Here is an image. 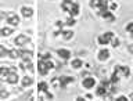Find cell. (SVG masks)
<instances>
[{
    "label": "cell",
    "mask_w": 133,
    "mask_h": 101,
    "mask_svg": "<svg viewBox=\"0 0 133 101\" xmlns=\"http://www.w3.org/2000/svg\"><path fill=\"white\" fill-rule=\"evenodd\" d=\"M114 39V33L112 32H107V33H104L103 36H98V43L100 44H108L110 42Z\"/></svg>",
    "instance_id": "cell-1"
},
{
    "label": "cell",
    "mask_w": 133,
    "mask_h": 101,
    "mask_svg": "<svg viewBox=\"0 0 133 101\" xmlns=\"http://www.w3.org/2000/svg\"><path fill=\"white\" fill-rule=\"evenodd\" d=\"M37 68H39V72H40V75H47L49 73V66H47V64H46V61H43V60H40L39 62H37Z\"/></svg>",
    "instance_id": "cell-2"
},
{
    "label": "cell",
    "mask_w": 133,
    "mask_h": 101,
    "mask_svg": "<svg viewBox=\"0 0 133 101\" xmlns=\"http://www.w3.org/2000/svg\"><path fill=\"white\" fill-rule=\"evenodd\" d=\"M94 85H96L94 78H86L85 80H83V87H85V89H91Z\"/></svg>",
    "instance_id": "cell-3"
},
{
    "label": "cell",
    "mask_w": 133,
    "mask_h": 101,
    "mask_svg": "<svg viewBox=\"0 0 133 101\" xmlns=\"http://www.w3.org/2000/svg\"><path fill=\"white\" fill-rule=\"evenodd\" d=\"M57 54H58L61 58H64V60H68V58L71 57V51H69V50H65V49L57 50Z\"/></svg>",
    "instance_id": "cell-4"
},
{
    "label": "cell",
    "mask_w": 133,
    "mask_h": 101,
    "mask_svg": "<svg viewBox=\"0 0 133 101\" xmlns=\"http://www.w3.org/2000/svg\"><path fill=\"white\" fill-rule=\"evenodd\" d=\"M108 57H110V50H107V49L100 50V53H98V60L100 61H105Z\"/></svg>",
    "instance_id": "cell-5"
},
{
    "label": "cell",
    "mask_w": 133,
    "mask_h": 101,
    "mask_svg": "<svg viewBox=\"0 0 133 101\" xmlns=\"http://www.w3.org/2000/svg\"><path fill=\"white\" fill-rule=\"evenodd\" d=\"M69 15L71 17H75V15H78L79 14V4L78 3H74L72 6H71V8H69Z\"/></svg>",
    "instance_id": "cell-6"
},
{
    "label": "cell",
    "mask_w": 133,
    "mask_h": 101,
    "mask_svg": "<svg viewBox=\"0 0 133 101\" xmlns=\"http://www.w3.org/2000/svg\"><path fill=\"white\" fill-rule=\"evenodd\" d=\"M7 80L10 83H12V85L18 82V76H17V73L14 72V71H10V73L7 75Z\"/></svg>",
    "instance_id": "cell-7"
},
{
    "label": "cell",
    "mask_w": 133,
    "mask_h": 101,
    "mask_svg": "<svg viewBox=\"0 0 133 101\" xmlns=\"http://www.w3.org/2000/svg\"><path fill=\"white\" fill-rule=\"evenodd\" d=\"M74 82V78H71V76H61L60 78V85L62 87H65L68 83H72Z\"/></svg>",
    "instance_id": "cell-8"
},
{
    "label": "cell",
    "mask_w": 133,
    "mask_h": 101,
    "mask_svg": "<svg viewBox=\"0 0 133 101\" xmlns=\"http://www.w3.org/2000/svg\"><path fill=\"white\" fill-rule=\"evenodd\" d=\"M21 12H22V15L25 17V18H29V17L33 15V10L31 7H22L21 8Z\"/></svg>",
    "instance_id": "cell-9"
},
{
    "label": "cell",
    "mask_w": 133,
    "mask_h": 101,
    "mask_svg": "<svg viewBox=\"0 0 133 101\" xmlns=\"http://www.w3.org/2000/svg\"><path fill=\"white\" fill-rule=\"evenodd\" d=\"M118 72H121V75H123V76H129L130 75V69L128 68V66H116L115 68Z\"/></svg>",
    "instance_id": "cell-10"
},
{
    "label": "cell",
    "mask_w": 133,
    "mask_h": 101,
    "mask_svg": "<svg viewBox=\"0 0 133 101\" xmlns=\"http://www.w3.org/2000/svg\"><path fill=\"white\" fill-rule=\"evenodd\" d=\"M28 37L26 36H22V35H21V36H18V37H17V39H15V44L17 46H22V44H25V43H28Z\"/></svg>",
    "instance_id": "cell-11"
},
{
    "label": "cell",
    "mask_w": 133,
    "mask_h": 101,
    "mask_svg": "<svg viewBox=\"0 0 133 101\" xmlns=\"http://www.w3.org/2000/svg\"><path fill=\"white\" fill-rule=\"evenodd\" d=\"M7 22L10 24V25H18V24H19V18H18L17 15L12 14V15H10V18L7 19Z\"/></svg>",
    "instance_id": "cell-12"
},
{
    "label": "cell",
    "mask_w": 133,
    "mask_h": 101,
    "mask_svg": "<svg viewBox=\"0 0 133 101\" xmlns=\"http://www.w3.org/2000/svg\"><path fill=\"white\" fill-rule=\"evenodd\" d=\"M72 4H74L72 0H64L62 4H61V7H62V10H64V11H69V8H71Z\"/></svg>",
    "instance_id": "cell-13"
},
{
    "label": "cell",
    "mask_w": 133,
    "mask_h": 101,
    "mask_svg": "<svg viewBox=\"0 0 133 101\" xmlns=\"http://www.w3.org/2000/svg\"><path fill=\"white\" fill-rule=\"evenodd\" d=\"M97 8L100 10V14L101 12H104V11H107V8H108V6H107V2L105 0H101V2L98 3V6H97Z\"/></svg>",
    "instance_id": "cell-14"
},
{
    "label": "cell",
    "mask_w": 133,
    "mask_h": 101,
    "mask_svg": "<svg viewBox=\"0 0 133 101\" xmlns=\"http://www.w3.org/2000/svg\"><path fill=\"white\" fill-rule=\"evenodd\" d=\"M100 15H101L103 18H105V19H111V21H114V19H115V17L112 15L110 11H104V12H101Z\"/></svg>",
    "instance_id": "cell-15"
},
{
    "label": "cell",
    "mask_w": 133,
    "mask_h": 101,
    "mask_svg": "<svg viewBox=\"0 0 133 101\" xmlns=\"http://www.w3.org/2000/svg\"><path fill=\"white\" fill-rule=\"evenodd\" d=\"M61 33H62V36H64V39H65V40H69L71 37L74 36L72 31H61Z\"/></svg>",
    "instance_id": "cell-16"
},
{
    "label": "cell",
    "mask_w": 133,
    "mask_h": 101,
    "mask_svg": "<svg viewBox=\"0 0 133 101\" xmlns=\"http://www.w3.org/2000/svg\"><path fill=\"white\" fill-rule=\"evenodd\" d=\"M8 57L18 58L19 57V50H8Z\"/></svg>",
    "instance_id": "cell-17"
},
{
    "label": "cell",
    "mask_w": 133,
    "mask_h": 101,
    "mask_svg": "<svg viewBox=\"0 0 133 101\" xmlns=\"http://www.w3.org/2000/svg\"><path fill=\"white\" fill-rule=\"evenodd\" d=\"M118 80H119V76H118V71H114V73H112V76H111V80H110V83H118Z\"/></svg>",
    "instance_id": "cell-18"
},
{
    "label": "cell",
    "mask_w": 133,
    "mask_h": 101,
    "mask_svg": "<svg viewBox=\"0 0 133 101\" xmlns=\"http://www.w3.org/2000/svg\"><path fill=\"white\" fill-rule=\"evenodd\" d=\"M105 89H107V87L104 85H100L97 87V96H105Z\"/></svg>",
    "instance_id": "cell-19"
},
{
    "label": "cell",
    "mask_w": 133,
    "mask_h": 101,
    "mask_svg": "<svg viewBox=\"0 0 133 101\" xmlns=\"http://www.w3.org/2000/svg\"><path fill=\"white\" fill-rule=\"evenodd\" d=\"M32 85V79L29 76H24L22 78V86H31Z\"/></svg>",
    "instance_id": "cell-20"
},
{
    "label": "cell",
    "mask_w": 133,
    "mask_h": 101,
    "mask_svg": "<svg viewBox=\"0 0 133 101\" xmlns=\"http://www.w3.org/2000/svg\"><path fill=\"white\" fill-rule=\"evenodd\" d=\"M12 32H14V29H10V28H3L2 29V35L3 36H8V35H11Z\"/></svg>",
    "instance_id": "cell-21"
},
{
    "label": "cell",
    "mask_w": 133,
    "mask_h": 101,
    "mask_svg": "<svg viewBox=\"0 0 133 101\" xmlns=\"http://www.w3.org/2000/svg\"><path fill=\"white\" fill-rule=\"evenodd\" d=\"M72 66H74V68H81V66H82V61L79 60V58H75V60L72 61Z\"/></svg>",
    "instance_id": "cell-22"
},
{
    "label": "cell",
    "mask_w": 133,
    "mask_h": 101,
    "mask_svg": "<svg viewBox=\"0 0 133 101\" xmlns=\"http://www.w3.org/2000/svg\"><path fill=\"white\" fill-rule=\"evenodd\" d=\"M8 73H10V69L8 68H6V66H2V68H0V75H2V76H7Z\"/></svg>",
    "instance_id": "cell-23"
},
{
    "label": "cell",
    "mask_w": 133,
    "mask_h": 101,
    "mask_svg": "<svg viewBox=\"0 0 133 101\" xmlns=\"http://www.w3.org/2000/svg\"><path fill=\"white\" fill-rule=\"evenodd\" d=\"M37 89H39V91H47V83H44V82H40L39 83V86H37Z\"/></svg>",
    "instance_id": "cell-24"
},
{
    "label": "cell",
    "mask_w": 133,
    "mask_h": 101,
    "mask_svg": "<svg viewBox=\"0 0 133 101\" xmlns=\"http://www.w3.org/2000/svg\"><path fill=\"white\" fill-rule=\"evenodd\" d=\"M100 2H101V0H91V2H90V6L93 7V8H97V6H98Z\"/></svg>",
    "instance_id": "cell-25"
},
{
    "label": "cell",
    "mask_w": 133,
    "mask_h": 101,
    "mask_svg": "<svg viewBox=\"0 0 133 101\" xmlns=\"http://www.w3.org/2000/svg\"><path fill=\"white\" fill-rule=\"evenodd\" d=\"M4 56H8V50L2 47V49H0V57H4Z\"/></svg>",
    "instance_id": "cell-26"
},
{
    "label": "cell",
    "mask_w": 133,
    "mask_h": 101,
    "mask_svg": "<svg viewBox=\"0 0 133 101\" xmlns=\"http://www.w3.org/2000/svg\"><path fill=\"white\" fill-rule=\"evenodd\" d=\"M66 25H68V26H72V25H75V19L72 18V17L66 19Z\"/></svg>",
    "instance_id": "cell-27"
},
{
    "label": "cell",
    "mask_w": 133,
    "mask_h": 101,
    "mask_svg": "<svg viewBox=\"0 0 133 101\" xmlns=\"http://www.w3.org/2000/svg\"><path fill=\"white\" fill-rule=\"evenodd\" d=\"M126 31L130 32V33L133 32V22H129V24L126 25Z\"/></svg>",
    "instance_id": "cell-28"
},
{
    "label": "cell",
    "mask_w": 133,
    "mask_h": 101,
    "mask_svg": "<svg viewBox=\"0 0 133 101\" xmlns=\"http://www.w3.org/2000/svg\"><path fill=\"white\" fill-rule=\"evenodd\" d=\"M118 44H119V39H116V37H114V39H112V46H114V47H116Z\"/></svg>",
    "instance_id": "cell-29"
},
{
    "label": "cell",
    "mask_w": 133,
    "mask_h": 101,
    "mask_svg": "<svg viewBox=\"0 0 133 101\" xmlns=\"http://www.w3.org/2000/svg\"><path fill=\"white\" fill-rule=\"evenodd\" d=\"M7 96H8V93H7V91H6V90H2V91H0V97H3V98H6V97H7Z\"/></svg>",
    "instance_id": "cell-30"
},
{
    "label": "cell",
    "mask_w": 133,
    "mask_h": 101,
    "mask_svg": "<svg viewBox=\"0 0 133 101\" xmlns=\"http://www.w3.org/2000/svg\"><path fill=\"white\" fill-rule=\"evenodd\" d=\"M116 101H128V98L125 97V96H121V97H118V98H116Z\"/></svg>",
    "instance_id": "cell-31"
},
{
    "label": "cell",
    "mask_w": 133,
    "mask_h": 101,
    "mask_svg": "<svg viewBox=\"0 0 133 101\" xmlns=\"http://www.w3.org/2000/svg\"><path fill=\"white\" fill-rule=\"evenodd\" d=\"M110 8H111V10H116V8H118V6H116V4H115V3H112Z\"/></svg>",
    "instance_id": "cell-32"
},
{
    "label": "cell",
    "mask_w": 133,
    "mask_h": 101,
    "mask_svg": "<svg viewBox=\"0 0 133 101\" xmlns=\"http://www.w3.org/2000/svg\"><path fill=\"white\" fill-rule=\"evenodd\" d=\"M76 101H86V100H85V98H82V97H78Z\"/></svg>",
    "instance_id": "cell-33"
},
{
    "label": "cell",
    "mask_w": 133,
    "mask_h": 101,
    "mask_svg": "<svg viewBox=\"0 0 133 101\" xmlns=\"http://www.w3.org/2000/svg\"><path fill=\"white\" fill-rule=\"evenodd\" d=\"M129 50H130V53H133V46H129Z\"/></svg>",
    "instance_id": "cell-34"
},
{
    "label": "cell",
    "mask_w": 133,
    "mask_h": 101,
    "mask_svg": "<svg viewBox=\"0 0 133 101\" xmlns=\"http://www.w3.org/2000/svg\"><path fill=\"white\" fill-rule=\"evenodd\" d=\"M132 39H133V32H132Z\"/></svg>",
    "instance_id": "cell-35"
},
{
    "label": "cell",
    "mask_w": 133,
    "mask_h": 101,
    "mask_svg": "<svg viewBox=\"0 0 133 101\" xmlns=\"http://www.w3.org/2000/svg\"><path fill=\"white\" fill-rule=\"evenodd\" d=\"M0 49H2V46H0Z\"/></svg>",
    "instance_id": "cell-36"
}]
</instances>
